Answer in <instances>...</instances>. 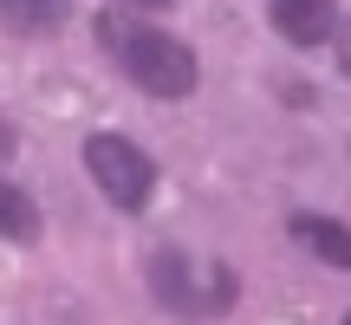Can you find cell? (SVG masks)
Segmentation results:
<instances>
[{
	"instance_id": "10",
	"label": "cell",
	"mask_w": 351,
	"mask_h": 325,
	"mask_svg": "<svg viewBox=\"0 0 351 325\" xmlns=\"http://www.w3.org/2000/svg\"><path fill=\"white\" fill-rule=\"evenodd\" d=\"M124 7H150L156 13V7H169V0H124Z\"/></svg>"
},
{
	"instance_id": "6",
	"label": "cell",
	"mask_w": 351,
	"mask_h": 325,
	"mask_svg": "<svg viewBox=\"0 0 351 325\" xmlns=\"http://www.w3.org/2000/svg\"><path fill=\"white\" fill-rule=\"evenodd\" d=\"M0 241H13V248H26V241H39V208L26 189L0 182Z\"/></svg>"
},
{
	"instance_id": "7",
	"label": "cell",
	"mask_w": 351,
	"mask_h": 325,
	"mask_svg": "<svg viewBox=\"0 0 351 325\" xmlns=\"http://www.w3.org/2000/svg\"><path fill=\"white\" fill-rule=\"evenodd\" d=\"M65 7H72V0H0V13H7L13 26H26V33H39V26L65 20Z\"/></svg>"
},
{
	"instance_id": "9",
	"label": "cell",
	"mask_w": 351,
	"mask_h": 325,
	"mask_svg": "<svg viewBox=\"0 0 351 325\" xmlns=\"http://www.w3.org/2000/svg\"><path fill=\"white\" fill-rule=\"evenodd\" d=\"M7 150H13V124L0 117V156H7Z\"/></svg>"
},
{
	"instance_id": "11",
	"label": "cell",
	"mask_w": 351,
	"mask_h": 325,
	"mask_svg": "<svg viewBox=\"0 0 351 325\" xmlns=\"http://www.w3.org/2000/svg\"><path fill=\"white\" fill-rule=\"evenodd\" d=\"M345 325H351V319H345Z\"/></svg>"
},
{
	"instance_id": "3",
	"label": "cell",
	"mask_w": 351,
	"mask_h": 325,
	"mask_svg": "<svg viewBox=\"0 0 351 325\" xmlns=\"http://www.w3.org/2000/svg\"><path fill=\"white\" fill-rule=\"evenodd\" d=\"M85 169L91 182L111 195V208L124 215H143L156 195V162L137 150L130 137H117V130H98V137H85Z\"/></svg>"
},
{
	"instance_id": "5",
	"label": "cell",
	"mask_w": 351,
	"mask_h": 325,
	"mask_svg": "<svg viewBox=\"0 0 351 325\" xmlns=\"http://www.w3.org/2000/svg\"><path fill=\"white\" fill-rule=\"evenodd\" d=\"M293 241L313 248L326 267H345V274H351V228H345V221H326V215H293Z\"/></svg>"
},
{
	"instance_id": "1",
	"label": "cell",
	"mask_w": 351,
	"mask_h": 325,
	"mask_svg": "<svg viewBox=\"0 0 351 325\" xmlns=\"http://www.w3.org/2000/svg\"><path fill=\"white\" fill-rule=\"evenodd\" d=\"M98 39H104V52L117 59V72H124L137 91H150V98H169V104L195 91V52H189L182 39L156 33V26L124 20L117 7H104V13H98Z\"/></svg>"
},
{
	"instance_id": "8",
	"label": "cell",
	"mask_w": 351,
	"mask_h": 325,
	"mask_svg": "<svg viewBox=\"0 0 351 325\" xmlns=\"http://www.w3.org/2000/svg\"><path fill=\"white\" fill-rule=\"evenodd\" d=\"M332 46H339V65H345V78H351V20L339 26V39H332Z\"/></svg>"
},
{
	"instance_id": "2",
	"label": "cell",
	"mask_w": 351,
	"mask_h": 325,
	"mask_svg": "<svg viewBox=\"0 0 351 325\" xmlns=\"http://www.w3.org/2000/svg\"><path fill=\"white\" fill-rule=\"evenodd\" d=\"M150 293L182 319H215L234 306V274L228 267H195L182 248H156L150 254Z\"/></svg>"
},
{
	"instance_id": "4",
	"label": "cell",
	"mask_w": 351,
	"mask_h": 325,
	"mask_svg": "<svg viewBox=\"0 0 351 325\" xmlns=\"http://www.w3.org/2000/svg\"><path fill=\"white\" fill-rule=\"evenodd\" d=\"M267 13H274L280 39H293V46H326L339 33V7L332 0H267Z\"/></svg>"
}]
</instances>
